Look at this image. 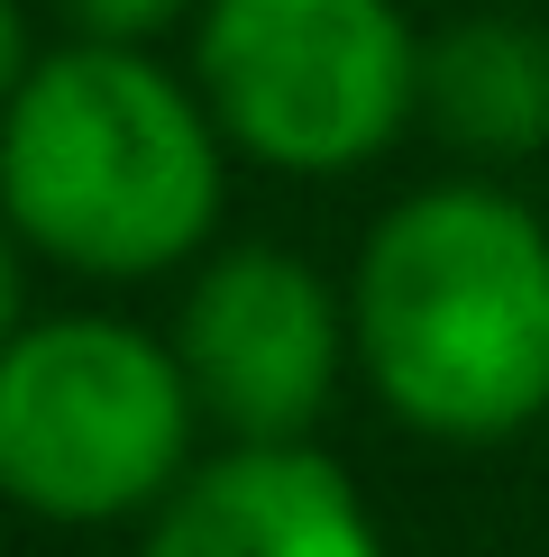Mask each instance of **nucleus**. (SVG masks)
<instances>
[{"instance_id":"f257e3e1","label":"nucleus","mask_w":549,"mask_h":557,"mask_svg":"<svg viewBox=\"0 0 549 557\" xmlns=\"http://www.w3.org/2000/svg\"><path fill=\"white\" fill-rule=\"evenodd\" d=\"M349 330L376 403L449 448L549 411V220L503 183H430L366 228Z\"/></svg>"},{"instance_id":"f03ea898","label":"nucleus","mask_w":549,"mask_h":557,"mask_svg":"<svg viewBox=\"0 0 549 557\" xmlns=\"http://www.w3.org/2000/svg\"><path fill=\"white\" fill-rule=\"evenodd\" d=\"M229 193V137L202 83H174L120 37H83L28 64L0 110V211L91 284H147L202 257Z\"/></svg>"},{"instance_id":"7ed1b4c3","label":"nucleus","mask_w":549,"mask_h":557,"mask_svg":"<svg viewBox=\"0 0 549 557\" xmlns=\"http://www.w3.org/2000/svg\"><path fill=\"white\" fill-rule=\"evenodd\" d=\"M193 375L137 320H28L0 347V494L91 530L156 512L193 467Z\"/></svg>"},{"instance_id":"20e7f679","label":"nucleus","mask_w":549,"mask_h":557,"mask_svg":"<svg viewBox=\"0 0 549 557\" xmlns=\"http://www.w3.org/2000/svg\"><path fill=\"white\" fill-rule=\"evenodd\" d=\"M193 83L239 156L357 174L422 120V28L403 0H202Z\"/></svg>"},{"instance_id":"39448f33","label":"nucleus","mask_w":549,"mask_h":557,"mask_svg":"<svg viewBox=\"0 0 549 557\" xmlns=\"http://www.w3.org/2000/svg\"><path fill=\"white\" fill-rule=\"evenodd\" d=\"M174 357L193 375L202 421H220L229 438H312L357 357L349 293L293 247H220L183 293Z\"/></svg>"},{"instance_id":"423d86ee","label":"nucleus","mask_w":549,"mask_h":557,"mask_svg":"<svg viewBox=\"0 0 549 557\" xmlns=\"http://www.w3.org/2000/svg\"><path fill=\"white\" fill-rule=\"evenodd\" d=\"M137 557H385V530L312 438H229L174 475Z\"/></svg>"},{"instance_id":"0eeeda50","label":"nucleus","mask_w":549,"mask_h":557,"mask_svg":"<svg viewBox=\"0 0 549 557\" xmlns=\"http://www.w3.org/2000/svg\"><path fill=\"white\" fill-rule=\"evenodd\" d=\"M422 120L457 156H486V165L540 156L549 147V28L486 10L422 37Z\"/></svg>"},{"instance_id":"6e6552de","label":"nucleus","mask_w":549,"mask_h":557,"mask_svg":"<svg viewBox=\"0 0 549 557\" xmlns=\"http://www.w3.org/2000/svg\"><path fill=\"white\" fill-rule=\"evenodd\" d=\"M183 10H193V0H64V18H74L83 37H120V46H147L156 28H174Z\"/></svg>"},{"instance_id":"1a4fd4ad","label":"nucleus","mask_w":549,"mask_h":557,"mask_svg":"<svg viewBox=\"0 0 549 557\" xmlns=\"http://www.w3.org/2000/svg\"><path fill=\"white\" fill-rule=\"evenodd\" d=\"M19 228H10V211H0V347H10L19 330H28V257H19Z\"/></svg>"},{"instance_id":"9d476101","label":"nucleus","mask_w":549,"mask_h":557,"mask_svg":"<svg viewBox=\"0 0 549 557\" xmlns=\"http://www.w3.org/2000/svg\"><path fill=\"white\" fill-rule=\"evenodd\" d=\"M28 18H19V0H0V110H10V91L28 83Z\"/></svg>"}]
</instances>
